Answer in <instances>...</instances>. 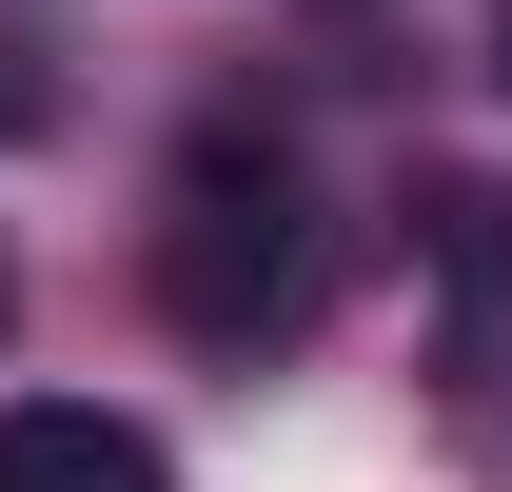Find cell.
<instances>
[{
	"label": "cell",
	"instance_id": "obj_1",
	"mask_svg": "<svg viewBox=\"0 0 512 492\" xmlns=\"http://www.w3.org/2000/svg\"><path fill=\"white\" fill-rule=\"evenodd\" d=\"M158 296L197 335H276L316 296V237H296V158L276 138H197L178 158V217H158Z\"/></svg>",
	"mask_w": 512,
	"mask_h": 492
},
{
	"label": "cell",
	"instance_id": "obj_2",
	"mask_svg": "<svg viewBox=\"0 0 512 492\" xmlns=\"http://www.w3.org/2000/svg\"><path fill=\"white\" fill-rule=\"evenodd\" d=\"M0 492H178V473H158V433L99 414V394H20V414H0Z\"/></svg>",
	"mask_w": 512,
	"mask_h": 492
},
{
	"label": "cell",
	"instance_id": "obj_3",
	"mask_svg": "<svg viewBox=\"0 0 512 492\" xmlns=\"http://www.w3.org/2000/svg\"><path fill=\"white\" fill-rule=\"evenodd\" d=\"M434 256H453V296L493 315V296H512V197H493V178H453V197H434Z\"/></svg>",
	"mask_w": 512,
	"mask_h": 492
},
{
	"label": "cell",
	"instance_id": "obj_4",
	"mask_svg": "<svg viewBox=\"0 0 512 492\" xmlns=\"http://www.w3.org/2000/svg\"><path fill=\"white\" fill-rule=\"evenodd\" d=\"M20 119H40V79H20V40H0V138H20Z\"/></svg>",
	"mask_w": 512,
	"mask_h": 492
},
{
	"label": "cell",
	"instance_id": "obj_5",
	"mask_svg": "<svg viewBox=\"0 0 512 492\" xmlns=\"http://www.w3.org/2000/svg\"><path fill=\"white\" fill-rule=\"evenodd\" d=\"M493 60H512V0H493Z\"/></svg>",
	"mask_w": 512,
	"mask_h": 492
}]
</instances>
